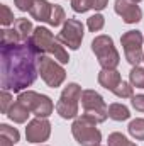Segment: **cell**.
<instances>
[{
  "instance_id": "obj_1",
  "label": "cell",
  "mask_w": 144,
  "mask_h": 146,
  "mask_svg": "<svg viewBox=\"0 0 144 146\" xmlns=\"http://www.w3.org/2000/svg\"><path fill=\"white\" fill-rule=\"evenodd\" d=\"M39 54L29 41L0 48L2 90L22 92L31 87L39 73Z\"/></svg>"
},
{
  "instance_id": "obj_2",
  "label": "cell",
  "mask_w": 144,
  "mask_h": 146,
  "mask_svg": "<svg viewBox=\"0 0 144 146\" xmlns=\"http://www.w3.org/2000/svg\"><path fill=\"white\" fill-rule=\"evenodd\" d=\"M92 51L95 53L102 70H115L119 66L120 56H119V51L115 49L110 36H105V34L97 36L92 41Z\"/></svg>"
},
{
  "instance_id": "obj_3",
  "label": "cell",
  "mask_w": 144,
  "mask_h": 146,
  "mask_svg": "<svg viewBox=\"0 0 144 146\" xmlns=\"http://www.w3.org/2000/svg\"><path fill=\"white\" fill-rule=\"evenodd\" d=\"M83 115L93 122H105L108 117V107L105 106L104 97L95 90H83L81 94Z\"/></svg>"
},
{
  "instance_id": "obj_4",
  "label": "cell",
  "mask_w": 144,
  "mask_h": 146,
  "mask_svg": "<svg viewBox=\"0 0 144 146\" xmlns=\"http://www.w3.org/2000/svg\"><path fill=\"white\" fill-rule=\"evenodd\" d=\"M71 133L73 138L81 146H98L102 141V133L97 129V122L87 119L85 115L75 119Z\"/></svg>"
},
{
  "instance_id": "obj_5",
  "label": "cell",
  "mask_w": 144,
  "mask_h": 146,
  "mask_svg": "<svg viewBox=\"0 0 144 146\" xmlns=\"http://www.w3.org/2000/svg\"><path fill=\"white\" fill-rule=\"evenodd\" d=\"M81 87L78 83H68L59 95L56 110L63 119H75L78 115V100H81Z\"/></svg>"
},
{
  "instance_id": "obj_6",
  "label": "cell",
  "mask_w": 144,
  "mask_h": 146,
  "mask_svg": "<svg viewBox=\"0 0 144 146\" xmlns=\"http://www.w3.org/2000/svg\"><path fill=\"white\" fill-rule=\"evenodd\" d=\"M17 100L20 104H24L36 117H49L54 110V104L48 95L37 94V92H32V90L20 92Z\"/></svg>"
},
{
  "instance_id": "obj_7",
  "label": "cell",
  "mask_w": 144,
  "mask_h": 146,
  "mask_svg": "<svg viewBox=\"0 0 144 146\" xmlns=\"http://www.w3.org/2000/svg\"><path fill=\"white\" fill-rule=\"evenodd\" d=\"M39 75L44 80V83L51 88L59 87L66 78L65 68L56 60H53L49 56H41L39 58Z\"/></svg>"
},
{
  "instance_id": "obj_8",
  "label": "cell",
  "mask_w": 144,
  "mask_h": 146,
  "mask_svg": "<svg viewBox=\"0 0 144 146\" xmlns=\"http://www.w3.org/2000/svg\"><path fill=\"white\" fill-rule=\"evenodd\" d=\"M143 41H144V37H143V34H141V31H127V33H124L122 37H120L126 60H127L132 66H137L144 58Z\"/></svg>"
},
{
  "instance_id": "obj_9",
  "label": "cell",
  "mask_w": 144,
  "mask_h": 146,
  "mask_svg": "<svg viewBox=\"0 0 144 146\" xmlns=\"http://www.w3.org/2000/svg\"><path fill=\"white\" fill-rule=\"evenodd\" d=\"M85 36V27L80 21L76 19H66V22L63 24L61 33L56 36V41L68 46L70 49H78L81 41Z\"/></svg>"
},
{
  "instance_id": "obj_10",
  "label": "cell",
  "mask_w": 144,
  "mask_h": 146,
  "mask_svg": "<svg viewBox=\"0 0 144 146\" xmlns=\"http://www.w3.org/2000/svg\"><path fill=\"white\" fill-rule=\"evenodd\" d=\"M51 134V124L46 117H36L27 122L26 127V139L29 143H42Z\"/></svg>"
},
{
  "instance_id": "obj_11",
  "label": "cell",
  "mask_w": 144,
  "mask_h": 146,
  "mask_svg": "<svg viewBox=\"0 0 144 146\" xmlns=\"http://www.w3.org/2000/svg\"><path fill=\"white\" fill-rule=\"evenodd\" d=\"M115 14L120 15L126 24H136L143 19V10L132 0H115Z\"/></svg>"
},
{
  "instance_id": "obj_12",
  "label": "cell",
  "mask_w": 144,
  "mask_h": 146,
  "mask_svg": "<svg viewBox=\"0 0 144 146\" xmlns=\"http://www.w3.org/2000/svg\"><path fill=\"white\" fill-rule=\"evenodd\" d=\"M29 42H31V46L37 51V54L42 56L44 53H49L51 44L54 42V36H53V33L48 27H41L39 26V27L34 29V33H32V36L29 39Z\"/></svg>"
},
{
  "instance_id": "obj_13",
  "label": "cell",
  "mask_w": 144,
  "mask_h": 146,
  "mask_svg": "<svg viewBox=\"0 0 144 146\" xmlns=\"http://www.w3.org/2000/svg\"><path fill=\"white\" fill-rule=\"evenodd\" d=\"M51 12H53V5L48 0H36L34 5H32V9L29 10V14L32 15V19H36L39 22H49Z\"/></svg>"
},
{
  "instance_id": "obj_14",
  "label": "cell",
  "mask_w": 144,
  "mask_h": 146,
  "mask_svg": "<svg viewBox=\"0 0 144 146\" xmlns=\"http://www.w3.org/2000/svg\"><path fill=\"white\" fill-rule=\"evenodd\" d=\"M120 82H122V78H120V73L117 70H102L98 73V83L110 92H114Z\"/></svg>"
},
{
  "instance_id": "obj_15",
  "label": "cell",
  "mask_w": 144,
  "mask_h": 146,
  "mask_svg": "<svg viewBox=\"0 0 144 146\" xmlns=\"http://www.w3.org/2000/svg\"><path fill=\"white\" fill-rule=\"evenodd\" d=\"M29 114H31V110L27 109L24 104H20L19 100H17V102H14V104L10 106L9 112H7L9 119H10V121H14V122H17V124H24V122L27 121Z\"/></svg>"
},
{
  "instance_id": "obj_16",
  "label": "cell",
  "mask_w": 144,
  "mask_h": 146,
  "mask_svg": "<svg viewBox=\"0 0 144 146\" xmlns=\"http://www.w3.org/2000/svg\"><path fill=\"white\" fill-rule=\"evenodd\" d=\"M14 29L19 33V36H20V39H22V42L29 41L31 36H32V33H34V27H32L31 21H29V19H24V17L15 19V22H14Z\"/></svg>"
},
{
  "instance_id": "obj_17",
  "label": "cell",
  "mask_w": 144,
  "mask_h": 146,
  "mask_svg": "<svg viewBox=\"0 0 144 146\" xmlns=\"http://www.w3.org/2000/svg\"><path fill=\"white\" fill-rule=\"evenodd\" d=\"M108 117L117 121V122H122V121H127L131 117V112L129 109L124 106V104H110L108 106Z\"/></svg>"
},
{
  "instance_id": "obj_18",
  "label": "cell",
  "mask_w": 144,
  "mask_h": 146,
  "mask_svg": "<svg viewBox=\"0 0 144 146\" xmlns=\"http://www.w3.org/2000/svg\"><path fill=\"white\" fill-rule=\"evenodd\" d=\"M127 131H129V134H131L134 139L144 141V119L143 117H137V119L131 121L129 126H127Z\"/></svg>"
},
{
  "instance_id": "obj_19",
  "label": "cell",
  "mask_w": 144,
  "mask_h": 146,
  "mask_svg": "<svg viewBox=\"0 0 144 146\" xmlns=\"http://www.w3.org/2000/svg\"><path fill=\"white\" fill-rule=\"evenodd\" d=\"M17 42H22V39L15 29H2L0 31V46H10V44H17Z\"/></svg>"
},
{
  "instance_id": "obj_20",
  "label": "cell",
  "mask_w": 144,
  "mask_h": 146,
  "mask_svg": "<svg viewBox=\"0 0 144 146\" xmlns=\"http://www.w3.org/2000/svg\"><path fill=\"white\" fill-rule=\"evenodd\" d=\"M49 53L54 56V60H58L59 63H68L70 61V56H68V51L61 46V42H58V41H54L53 44H51V49H49Z\"/></svg>"
},
{
  "instance_id": "obj_21",
  "label": "cell",
  "mask_w": 144,
  "mask_h": 146,
  "mask_svg": "<svg viewBox=\"0 0 144 146\" xmlns=\"http://www.w3.org/2000/svg\"><path fill=\"white\" fill-rule=\"evenodd\" d=\"M66 22V17H65V10L59 7V5H53V12H51V17H49V26H53V27H56V26H61V24H65Z\"/></svg>"
},
{
  "instance_id": "obj_22",
  "label": "cell",
  "mask_w": 144,
  "mask_h": 146,
  "mask_svg": "<svg viewBox=\"0 0 144 146\" xmlns=\"http://www.w3.org/2000/svg\"><path fill=\"white\" fill-rule=\"evenodd\" d=\"M129 80H131V85L136 87V88H144V68L141 66H134L131 73H129Z\"/></svg>"
},
{
  "instance_id": "obj_23",
  "label": "cell",
  "mask_w": 144,
  "mask_h": 146,
  "mask_svg": "<svg viewBox=\"0 0 144 146\" xmlns=\"http://www.w3.org/2000/svg\"><path fill=\"white\" fill-rule=\"evenodd\" d=\"M108 146H137V145L129 141L122 133H112V134H108Z\"/></svg>"
},
{
  "instance_id": "obj_24",
  "label": "cell",
  "mask_w": 144,
  "mask_h": 146,
  "mask_svg": "<svg viewBox=\"0 0 144 146\" xmlns=\"http://www.w3.org/2000/svg\"><path fill=\"white\" fill-rule=\"evenodd\" d=\"M87 26H88V29H90L92 33H98V31L104 29V26H105V19H104L102 14H93L92 17H88Z\"/></svg>"
},
{
  "instance_id": "obj_25",
  "label": "cell",
  "mask_w": 144,
  "mask_h": 146,
  "mask_svg": "<svg viewBox=\"0 0 144 146\" xmlns=\"http://www.w3.org/2000/svg\"><path fill=\"white\" fill-rule=\"evenodd\" d=\"M0 134H2V136H5V138H9L14 145H15V143H19V138H20L19 131H17L15 127H10L9 124H0Z\"/></svg>"
},
{
  "instance_id": "obj_26",
  "label": "cell",
  "mask_w": 144,
  "mask_h": 146,
  "mask_svg": "<svg viewBox=\"0 0 144 146\" xmlns=\"http://www.w3.org/2000/svg\"><path fill=\"white\" fill-rule=\"evenodd\" d=\"M114 94L119 99H129V97H132V85L127 83V82H120L117 85V88L114 90Z\"/></svg>"
},
{
  "instance_id": "obj_27",
  "label": "cell",
  "mask_w": 144,
  "mask_h": 146,
  "mask_svg": "<svg viewBox=\"0 0 144 146\" xmlns=\"http://www.w3.org/2000/svg\"><path fill=\"white\" fill-rule=\"evenodd\" d=\"M0 22H2V26H10V24L15 22L14 14L10 12V9H9L5 3L0 5Z\"/></svg>"
},
{
  "instance_id": "obj_28",
  "label": "cell",
  "mask_w": 144,
  "mask_h": 146,
  "mask_svg": "<svg viewBox=\"0 0 144 146\" xmlns=\"http://www.w3.org/2000/svg\"><path fill=\"white\" fill-rule=\"evenodd\" d=\"M71 9L76 14H85L92 9V0H71Z\"/></svg>"
},
{
  "instance_id": "obj_29",
  "label": "cell",
  "mask_w": 144,
  "mask_h": 146,
  "mask_svg": "<svg viewBox=\"0 0 144 146\" xmlns=\"http://www.w3.org/2000/svg\"><path fill=\"white\" fill-rule=\"evenodd\" d=\"M12 104H14L12 102V95L7 90H2V94H0V110H2V114H7Z\"/></svg>"
},
{
  "instance_id": "obj_30",
  "label": "cell",
  "mask_w": 144,
  "mask_h": 146,
  "mask_svg": "<svg viewBox=\"0 0 144 146\" xmlns=\"http://www.w3.org/2000/svg\"><path fill=\"white\" fill-rule=\"evenodd\" d=\"M131 104L132 107L137 110V112H144V94H139V95H132L131 97Z\"/></svg>"
},
{
  "instance_id": "obj_31",
  "label": "cell",
  "mask_w": 144,
  "mask_h": 146,
  "mask_svg": "<svg viewBox=\"0 0 144 146\" xmlns=\"http://www.w3.org/2000/svg\"><path fill=\"white\" fill-rule=\"evenodd\" d=\"M14 2H15V7H17L20 12H27V10L32 9V5H34L36 0H14Z\"/></svg>"
},
{
  "instance_id": "obj_32",
  "label": "cell",
  "mask_w": 144,
  "mask_h": 146,
  "mask_svg": "<svg viewBox=\"0 0 144 146\" xmlns=\"http://www.w3.org/2000/svg\"><path fill=\"white\" fill-rule=\"evenodd\" d=\"M108 0H92V9H95V10H104L105 7H107Z\"/></svg>"
},
{
  "instance_id": "obj_33",
  "label": "cell",
  "mask_w": 144,
  "mask_h": 146,
  "mask_svg": "<svg viewBox=\"0 0 144 146\" xmlns=\"http://www.w3.org/2000/svg\"><path fill=\"white\" fill-rule=\"evenodd\" d=\"M0 146H14V143H12L9 138H5V136L0 134Z\"/></svg>"
},
{
  "instance_id": "obj_34",
  "label": "cell",
  "mask_w": 144,
  "mask_h": 146,
  "mask_svg": "<svg viewBox=\"0 0 144 146\" xmlns=\"http://www.w3.org/2000/svg\"><path fill=\"white\" fill-rule=\"evenodd\" d=\"M132 2H136V3H139V2H141V0H132Z\"/></svg>"
},
{
  "instance_id": "obj_35",
  "label": "cell",
  "mask_w": 144,
  "mask_h": 146,
  "mask_svg": "<svg viewBox=\"0 0 144 146\" xmlns=\"http://www.w3.org/2000/svg\"><path fill=\"white\" fill-rule=\"evenodd\" d=\"M143 61H144V58H143Z\"/></svg>"
},
{
  "instance_id": "obj_36",
  "label": "cell",
  "mask_w": 144,
  "mask_h": 146,
  "mask_svg": "<svg viewBox=\"0 0 144 146\" xmlns=\"http://www.w3.org/2000/svg\"><path fill=\"white\" fill-rule=\"evenodd\" d=\"M98 146H100V145H98Z\"/></svg>"
}]
</instances>
